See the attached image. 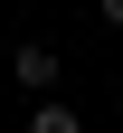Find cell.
Returning <instances> with one entry per match:
<instances>
[{
	"mask_svg": "<svg viewBox=\"0 0 123 133\" xmlns=\"http://www.w3.org/2000/svg\"><path fill=\"white\" fill-rule=\"evenodd\" d=\"M28 133H85V124H76L66 95H38V105H28Z\"/></svg>",
	"mask_w": 123,
	"mask_h": 133,
	"instance_id": "cell-2",
	"label": "cell"
},
{
	"mask_svg": "<svg viewBox=\"0 0 123 133\" xmlns=\"http://www.w3.org/2000/svg\"><path fill=\"white\" fill-rule=\"evenodd\" d=\"M95 19H104V29H123V0H95Z\"/></svg>",
	"mask_w": 123,
	"mask_h": 133,
	"instance_id": "cell-3",
	"label": "cell"
},
{
	"mask_svg": "<svg viewBox=\"0 0 123 133\" xmlns=\"http://www.w3.org/2000/svg\"><path fill=\"white\" fill-rule=\"evenodd\" d=\"M10 76H19L28 95H57V86H66V57H57L47 38H19V48H10Z\"/></svg>",
	"mask_w": 123,
	"mask_h": 133,
	"instance_id": "cell-1",
	"label": "cell"
}]
</instances>
